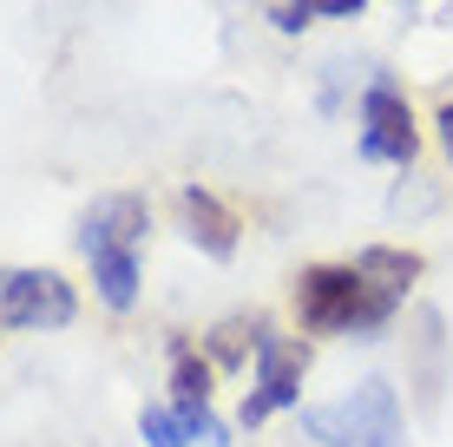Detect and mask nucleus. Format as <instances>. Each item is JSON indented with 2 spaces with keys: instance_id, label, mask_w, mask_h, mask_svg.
<instances>
[{
  "instance_id": "39448f33",
  "label": "nucleus",
  "mask_w": 453,
  "mask_h": 447,
  "mask_svg": "<svg viewBox=\"0 0 453 447\" xmlns=\"http://www.w3.org/2000/svg\"><path fill=\"white\" fill-rule=\"evenodd\" d=\"M420 151V132H414V112L388 80L368 86L362 99V158H381V165H414Z\"/></svg>"
},
{
  "instance_id": "6e6552de",
  "label": "nucleus",
  "mask_w": 453,
  "mask_h": 447,
  "mask_svg": "<svg viewBox=\"0 0 453 447\" xmlns=\"http://www.w3.org/2000/svg\"><path fill=\"white\" fill-rule=\"evenodd\" d=\"M145 441L151 447H230V435L217 428L211 402H197V408H145Z\"/></svg>"
},
{
  "instance_id": "9d476101",
  "label": "nucleus",
  "mask_w": 453,
  "mask_h": 447,
  "mask_svg": "<svg viewBox=\"0 0 453 447\" xmlns=\"http://www.w3.org/2000/svg\"><path fill=\"white\" fill-rule=\"evenodd\" d=\"M355 270H362L374 289H388V297H408V283L420 276V257L414 250H395V243H374V250L355 257Z\"/></svg>"
},
{
  "instance_id": "20e7f679",
  "label": "nucleus",
  "mask_w": 453,
  "mask_h": 447,
  "mask_svg": "<svg viewBox=\"0 0 453 447\" xmlns=\"http://www.w3.org/2000/svg\"><path fill=\"white\" fill-rule=\"evenodd\" d=\"M303 368H309V349L303 343H283V335L263 329L257 335V395L243 402V428L270 421L276 408H289L303 395Z\"/></svg>"
},
{
  "instance_id": "ddd939ff",
  "label": "nucleus",
  "mask_w": 453,
  "mask_h": 447,
  "mask_svg": "<svg viewBox=\"0 0 453 447\" xmlns=\"http://www.w3.org/2000/svg\"><path fill=\"white\" fill-rule=\"evenodd\" d=\"M309 13H316V20H355V13L368 7V0H303Z\"/></svg>"
},
{
  "instance_id": "0eeeda50",
  "label": "nucleus",
  "mask_w": 453,
  "mask_h": 447,
  "mask_svg": "<svg viewBox=\"0 0 453 447\" xmlns=\"http://www.w3.org/2000/svg\"><path fill=\"white\" fill-rule=\"evenodd\" d=\"M178 204H184V224H191V243H197V250H204V257H237V230H243L237 211L217 204L204 184H184Z\"/></svg>"
},
{
  "instance_id": "4468645a",
  "label": "nucleus",
  "mask_w": 453,
  "mask_h": 447,
  "mask_svg": "<svg viewBox=\"0 0 453 447\" xmlns=\"http://www.w3.org/2000/svg\"><path fill=\"white\" fill-rule=\"evenodd\" d=\"M441 145H447V158H453V99L441 105Z\"/></svg>"
},
{
  "instance_id": "f03ea898",
  "label": "nucleus",
  "mask_w": 453,
  "mask_h": 447,
  "mask_svg": "<svg viewBox=\"0 0 453 447\" xmlns=\"http://www.w3.org/2000/svg\"><path fill=\"white\" fill-rule=\"evenodd\" d=\"M303 435L322 447H408V421H401V395L381 375H368L335 402L303 408Z\"/></svg>"
},
{
  "instance_id": "423d86ee",
  "label": "nucleus",
  "mask_w": 453,
  "mask_h": 447,
  "mask_svg": "<svg viewBox=\"0 0 453 447\" xmlns=\"http://www.w3.org/2000/svg\"><path fill=\"white\" fill-rule=\"evenodd\" d=\"M145 230H151L145 197L112 191V197H99V204L80 218V250H86V257H99V250H138V243H145Z\"/></svg>"
},
{
  "instance_id": "f8f14e48",
  "label": "nucleus",
  "mask_w": 453,
  "mask_h": 447,
  "mask_svg": "<svg viewBox=\"0 0 453 447\" xmlns=\"http://www.w3.org/2000/svg\"><path fill=\"white\" fill-rule=\"evenodd\" d=\"M243 335H257V322H224V329H217V362H243Z\"/></svg>"
},
{
  "instance_id": "9b49d317",
  "label": "nucleus",
  "mask_w": 453,
  "mask_h": 447,
  "mask_svg": "<svg viewBox=\"0 0 453 447\" xmlns=\"http://www.w3.org/2000/svg\"><path fill=\"white\" fill-rule=\"evenodd\" d=\"M171 395H178V408H197L211 402V362H197L191 349H171Z\"/></svg>"
},
{
  "instance_id": "2eb2a0df",
  "label": "nucleus",
  "mask_w": 453,
  "mask_h": 447,
  "mask_svg": "<svg viewBox=\"0 0 453 447\" xmlns=\"http://www.w3.org/2000/svg\"><path fill=\"white\" fill-rule=\"evenodd\" d=\"M441 20H447V27H453V7H441Z\"/></svg>"
},
{
  "instance_id": "1a4fd4ad",
  "label": "nucleus",
  "mask_w": 453,
  "mask_h": 447,
  "mask_svg": "<svg viewBox=\"0 0 453 447\" xmlns=\"http://www.w3.org/2000/svg\"><path fill=\"white\" fill-rule=\"evenodd\" d=\"M86 264H92V283H99L105 310H132L138 303V250H99Z\"/></svg>"
},
{
  "instance_id": "f257e3e1",
  "label": "nucleus",
  "mask_w": 453,
  "mask_h": 447,
  "mask_svg": "<svg viewBox=\"0 0 453 447\" xmlns=\"http://www.w3.org/2000/svg\"><path fill=\"white\" fill-rule=\"evenodd\" d=\"M395 303L388 289H374L355 264H316L296 276V316H303V329L316 335H374L395 322Z\"/></svg>"
},
{
  "instance_id": "7ed1b4c3",
  "label": "nucleus",
  "mask_w": 453,
  "mask_h": 447,
  "mask_svg": "<svg viewBox=\"0 0 453 447\" xmlns=\"http://www.w3.org/2000/svg\"><path fill=\"white\" fill-rule=\"evenodd\" d=\"M73 283L59 270H0V329H66Z\"/></svg>"
}]
</instances>
